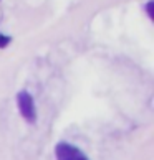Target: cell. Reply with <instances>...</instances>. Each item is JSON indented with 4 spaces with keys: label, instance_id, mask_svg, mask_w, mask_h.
<instances>
[{
    "label": "cell",
    "instance_id": "cell-4",
    "mask_svg": "<svg viewBox=\"0 0 154 160\" xmlns=\"http://www.w3.org/2000/svg\"><path fill=\"white\" fill-rule=\"evenodd\" d=\"M152 0H149V2H147V7H146V10H147V17H149V18L152 20L154 18V15H152Z\"/></svg>",
    "mask_w": 154,
    "mask_h": 160
},
{
    "label": "cell",
    "instance_id": "cell-3",
    "mask_svg": "<svg viewBox=\"0 0 154 160\" xmlns=\"http://www.w3.org/2000/svg\"><path fill=\"white\" fill-rule=\"evenodd\" d=\"M10 41H12L10 37H7V35H0V48H5V46H8Z\"/></svg>",
    "mask_w": 154,
    "mask_h": 160
},
{
    "label": "cell",
    "instance_id": "cell-2",
    "mask_svg": "<svg viewBox=\"0 0 154 160\" xmlns=\"http://www.w3.org/2000/svg\"><path fill=\"white\" fill-rule=\"evenodd\" d=\"M56 160H90L78 147H75L68 142H58L55 147Z\"/></svg>",
    "mask_w": 154,
    "mask_h": 160
},
{
    "label": "cell",
    "instance_id": "cell-1",
    "mask_svg": "<svg viewBox=\"0 0 154 160\" xmlns=\"http://www.w3.org/2000/svg\"><path fill=\"white\" fill-rule=\"evenodd\" d=\"M17 106H19L20 116L25 119L28 124L37 122V111H35V102L33 98L28 91H20L17 94Z\"/></svg>",
    "mask_w": 154,
    "mask_h": 160
}]
</instances>
